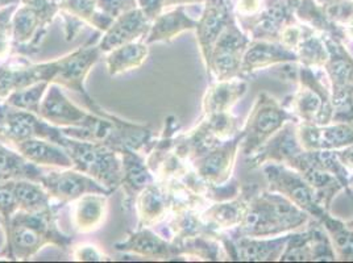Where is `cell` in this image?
<instances>
[{
  "instance_id": "17",
  "label": "cell",
  "mask_w": 353,
  "mask_h": 263,
  "mask_svg": "<svg viewBox=\"0 0 353 263\" xmlns=\"http://www.w3.org/2000/svg\"><path fill=\"white\" fill-rule=\"evenodd\" d=\"M40 117L59 128H86L90 129L99 116L86 112L66 98L61 86L50 83L40 105Z\"/></svg>"
},
{
  "instance_id": "53",
  "label": "cell",
  "mask_w": 353,
  "mask_h": 263,
  "mask_svg": "<svg viewBox=\"0 0 353 263\" xmlns=\"http://www.w3.org/2000/svg\"><path fill=\"white\" fill-rule=\"evenodd\" d=\"M16 1H19V0H0V8L6 7V6H8V4H14Z\"/></svg>"
},
{
  "instance_id": "20",
  "label": "cell",
  "mask_w": 353,
  "mask_h": 263,
  "mask_svg": "<svg viewBox=\"0 0 353 263\" xmlns=\"http://www.w3.org/2000/svg\"><path fill=\"white\" fill-rule=\"evenodd\" d=\"M150 27L152 21L148 20L141 10L133 8L114 20L111 27L104 32L98 46L102 53L107 54L121 45L144 41Z\"/></svg>"
},
{
  "instance_id": "7",
  "label": "cell",
  "mask_w": 353,
  "mask_h": 263,
  "mask_svg": "<svg viewBox=\"0 0 353 263\" xmlns=\"http://www.w3.org/2000/svg\"><path fill=\"white\" fill-rule=\"evenodd\" d=\"M103 53L101 52L98 44H86L72 53L57 59L59 69L54 75L52 83H56L61 88H68L77 92L82 99L88 111L94 115L105 117L108 112L102 109L88 95L85 82L91 69L99 61Z\"/></svg>"
},
{
  "instance_id": "14",
  "label": "cell",
  "mask_w": 353,
  "mask_h": 263,
  "mask_svg": "<svg viewBox=\"0 0 353 263\" xmlns=\"http://www.w3.org/2000/svg\"><path fill=\"white\" fill-rule=\"evenodd\" d=\"M298 123L289 121L277 132L264 147H260L254 154L247 157L248 167L260 169L265 163H281L296 170L305 149L298 138Z\"/></svg>"
},
{
  "instance_id": "1",
  "label": "cell",
  "mask_w": 353,
  "mask_h": 263,
  "mask_svg": "<svg viewBox=\"0 0 353 263\" xmlns=\"http://www.w3.org/2000/svg\"><path fill=\"white\" fill-rule=\"evenodd\" d=\"M311 216L277 192L259 186L252 192L240 225L230 231L234 237H277L305 228Z\"/></svg>"
},
{
  "instance_id": "9",
  "label": "cell",
  "mask_w": 353,
  "mask_h": 263,
  "mask_svg": "<svg viewBox=\"0 0 353 263\" xmlns=\"http://www.w3.org/2000/svg\"><path fill=\"white\" fill-rule=\"evenodd\" d=\"M260 170L268 183V190L285 196L306 211L312 219L318 220L324 212H330L316 203L315 192L309 182L294 169L281 163H265Z\"/></svg>"
},
{
  "instance_id": "55",
  "label": "cell",
  "mask_w": 353,
  "mask_h": 263,
  "mask_svg": "<svg viewBox=\"0 0 353 263\" xmlns=\"http://www.w3.org/2000/svg\"><path fill=\"white\" fill-rule=\"evenodd\" d=\"M348 182H350V186H352L353 187V173L352 174H350V178H348Z\"/></svg>"
},
{
  "instance_id": "52",
  "label": "cell",
  "mask_w": 353,
  "mask_h": 263,
  "mask_svg": "<svg viewBox=\"0 0 353 263\" xmlns=\"http://www.w3.org/2000/svg\"><path fill=\"white\" fill-rule=\"evenodd\" d=\"M343 30H344V34H345V40L353 41V19L343 27Z\"/></svg>"
},
{
  "instance_id": "35",
  "label": "cell",
  "mask_w": 353,
  "mask_h": 263,
  "mask_svg": "<svg viewBox=\"0 0 353 263\" xmlns=\"http://www.w3.org/2000/svg\"><path fill=\"white\" fill-rule=\"evenodd\" d=\"M16 203L19 211L26 212H48L57 211L54 203L45 190L44 186L37 180L30 179H16L14 180Z\"/></svg>"
},
{
  "instance_id": "44",
  "label": "cell",
  "mask_w": 353,
  "mask_h": 263,
  "mask_svg": "<svg viewBox=\"0 0 353 263\" xmlns=\"http://www.w3.org/2000/svg\"><path fill=\"white\" fill-rule=\"evenodd\" d=\"M14 7L10 10L0 11V62L8 59L14 52L12 45V28H11V12Z\"/></svg>"
},
{
  "instance_id": "48",
  "label": "cell",
  "mask_w": 353,
  "mask_h": 263,
  "mask_svg": "<svg viewBox=\"0 0 353 263\" xmlns=\"http://www.w3.org/2000/svg\"><path fill=\"white\" fill-rule=\"evenodd\" d=\"M75 261H83V262H92V261H104L107 257L103 253L94 246V245H81L74 249L72 253Z\"/></svg>"
},
{
  "instance_id": "21",
  "label": "cell",
  "mask_w": 353,
  "mask_h": 263,
  "mask_svg": "<svg viewBox=\"0 0 353 263\" xmlns=\"http://www.w3.org/2000/svg\"><path fill=\"white\" fill-rule=\"evenodd\" d=\"M257 185L245 183L241 185L240 193L230 200L215 202L212 205H208L206 209L201 212L202 219L205 220L208 227L218 232H227L237 228L241 220L245 215L248 208L250 195L256 190Z\"/></svg>"
},
{
  "instance_id": "50",
  "label": "cell",
  "mask_w": 353,
  "mask_h": 263,
  "mask_svg": "<svg viewBox=\"0 0 353 263\" xmlns=\"http://www.w3.org/2000/svg\"><path fill=\"white\" fill-rule=\"evenodd\" d=\"M340 162L347 167V170L351 173L353 171V144L350 147H343L340 150H335Z\"/></svg>"
},
{
  "instance_id": "31",
  "label": "cell",
  "mask_w": 353,
  "mask_h": 263,
  "mask_svg": "<svg viewBox=\"0 0 353 263\" xmlns=\"http://www.w3.org/2000/svg\"><path fill=\"white\" fill-rule=\"evenodd\" d=\"M134 204L139 216L137 228H153L170 213L166 191L162 185H157V182L149 185L141 191L137 195Z\"/></svg>"
},
{
  "instance_id": "5",
  "label": "cell",
  "mask_w": 353,
  "mask_h": 263,
  "mask_svg": "<svg viewBox=\"0 0 353 263\" xmlns=\"http://www.w3.org/2000/svg\"><path fill=\"white\" fill-rule=\"evenodd\" d=\"M289 121L299 123L294 114L276 98L268 92H260L241 128L244 136L240 151L245 157H250Z\"/></svg>"
},
{
  "instance_id": "49",
  "label": "cell",
  "mask_w": 353,
  "mask_h": 263,
  "mask_svg": "<svg viewBox=\"0 0 353 263\" xmlns=\"http://www.w3.org/2000/svg\"><path fill=\"white\" fill-rule=\"evenodd\" d=\"M141 12L145 15L149 21H154L161 15L163 10V0H137Z\"/></svg>"
},
{
  "instance_id": "13",
  "label": "cell",
  "mask_w": 353,
  "mask_h": 263,
  "mask_svg": "<svg viewBox=\"0 0 353 263\" xmlns=\"http://www.w3.org/2000/svg\"><path fill=\"white\" fill-rule=\"evenodd\" d=\"M243 136V132L240 131L235 137L221 143L201 157L192 160V169L194 173L210 186H223L228 183L234 176Z\"/></svg>"
},
{
  "instance_id": "2",
  "label": "cell",
  "mask_w": 353,
  "mask_h": 263,
  "mask_svg": "<svg viewBox=\"0 0 353 263\" xmlns=\"http://www.w3.org/2000/svg\"><path fill=\"white\" fill-rule=\"evenodd\" d=\"M56 212L17 211L6 224L7 245L0 255L15 261H28L49 245L62 250L70 248L73 238L59 231Z\"/></svg>"
},
{
  "instance_id": "37",
  "label": "cell",
  "mask_w": 353,
  "mask_h": 263,
  "mask_svg": "<svg viewBox=\"0 0 353 263\" xmlns=\"http://www.w3.org/2000/svg\"><path fill=\"white\" fill-rule=\"evenodd\" d=\"M318 221L330 237L336 261L353 262V229L347 222L331 216L330 212H324Z\"/></svg>"
},
{
  "instance_id": "4",
  "label": "cell",
  "mask_w": 353,
  "mask_h": 263,
  "mask_svg": "<svg viewBox=\"0 0 353 263\" xmlns=\"http://www.w3.org/2000/svg\"><path fill=\"white\" fill-rule=\"evenodd\" d=\"M299 65V63H298ZM298 88L283 105L294 114L299 123L328 125L332 123L334 104L331 90L324 85L314 69L299 65L296 69Z\"/></svg>"
},
{
  "instance_id": "28",
  "label": "cell",
  "mask_w": 353,
  "mask_h": 263,
  "mask_svg": "<svg viewBox=\"0 0 353 263\" xmlns=\"http://www.w3.org/2000/svg\"><path fill=\"white\" fill-rule=\"evenodd\" d=\"M108 195L88 193L73 202L70 220L77 233H91L103 225L108 208Z\"/></svg>"
},
{
  "instance_id": "22",
  "label": "cell",
  "mask_w": 353,
  "mask_h": 263,
  "mask_svg": "<svg viewBox=\"0 0 353 263\" xmlns=\"http://www.w3.org/2000/svg\"><path fill=\"white\" fill-rule=\"evenodd\" d=\"M298 63L293 50L285 48L280 41L250 40L241 61V78L269 69L276 65Z\"/></svg>"
},
{
  "instance_id": "27",
  "label": "cell",
  "mask_w": 353,
  "mask_h": 263,
  "mask_svg": "<svg viewBox=\"0 0 353 263\" xmlns=\"http://www.w3.org/2000/svg\"><path fill=\"white\" fill-rule=\"evenodd\" d=\"M248 91V82L244 78L212 81L202 99L203 115L232 111L234 105Z\"/></svg>"
},
{
  "instance_id": "11",
  "label": "cell",
  "mask_w": 353,
  "mask_h": 263,
  "mask_svg": "<svg viewBox=\"0 0 353 263\" xmlns=\"http://www.w3.org/2000/svg\"><path fill=\"white\" fill-rule=\"evenodd\" d=\"M59 69L57 59L33 63L26 56H17L0 62V103H4L7 98L21 88L30 87L40 82L52 83Z\"/></svg>"
},
{
  "instance_id": "34",
  "label": "cell",
  "mask_w": 353,
  "mask_h": 263,
  "mask_svg": "<svg viewBox=\"0 0 353 263\" xmlns=\"http://www.w3.org/2000/svg\"><path fill=\"white\" fill-rule=\"evenodd\" d=\"M295 19L322 36L335 37L341 41L345 40L343 27H339L327 17L318 0H299L295 10Z\"/></svg>"
},
{
  "instance_id": "36",
  "label": "cell",
  "mask_w": 353,
  "mask_h": 263,
  "mask_svg": "<svg viewBox=\"0 0 353 263\" xmlns=\"http://www.w3.org/2000/svg\"><path fill=\"white\" fill-rule=\"evenodd\" d=\"M176 245L179 257H194L201 261H228V255L223 248L221 240L211 235H195L178 241H172Z\"/></svg>"
},
{
  "instance_id": "51",
  "label": "cell",
  "mask_w": 353,
  "mask_h": 263,
  "mask_svg": "<svg viewBox=\"0 0 353 263\" xmlns=\"http://www.w3.org/2000/svg\"><path fill=\"white\" fill-rule=\"evenodd\" d=\"M206 0H163L165 7L172 6H186V4H196V3H205Z\"/></svg>"
},
{
  "instance_id": "39",
  "label": "cell",
  "mask_w": 353,
  "mask_h": 263,
  "mask_svg": "<svg viewBox=\"0 0 353 263\" xmlns=\"http://www.w3.org/2000/svg\"><path fill=\"white\" fill-rule=\"evenodd\" d=\"M49 85H50L49 82H40V83L32 85L30 87L17 90L7 98L4 104L10 105L12 108L28 111V112H33V114L39 115L40 105L44 99Z\"/></svg>"
},
{
  "instance_id": "40",
  "label": "cell",
  "mask_w": 353,
  "mask_h": 263,
  "mask_svg": "<svg viewBox=\"0 0 353 263\" xmlns=\"http://www.w3.org/2000/svg\"><path fill=\"white\" fill-rule=\"evenodd\" d=\"M282 262H314V249L309 228L299 233H290L281 255Z\"/></svg>"
},
{
  "instance_id": "32",
  "label": "cell",
  "mask_w": 353,
  "mask_h": 263,
  "mask_svg": "<svg viewBox=\"0 0 353 263\" xmlns=\"http://www.w3.org/2000/svg\"><path fill=\"white\" fill-rule=\"evenodd\" d=\"M44 174L43 167L26 160L16 149L14 150L8 147V144L0 140V182L16 179H30L40 182Z\"/></svg>"
},
{
  "instance_id": "23",
  "label": "cell",
  "mask_w": 353,
  "mask_h": 263,
  "mask_svg": "<svg viewBox=\"0 0 353 263\" xmlns=\"http://www.w3.org/2000/svg\"><path fill=\"white\" fill-rule=\"evenodd\" d=\"M114 248L121 253H131L159 261H172L179 257L176 245L154 233L150 228H137L124 241L117 242Z\"/></svg>"
},
{
  "instance_id": "24",
  "label": "cell",
  "mask_w": 353,
  "mask_h": 263,
  "mask_svg": "<svg viewBox=\"0 0 353 263\" xmlns=\"http://www.w3.org/2000/svg\"><path fill=\"white\" fill-rule=\"evenodd\" d=\"M121 158V189L124 191L123 207L130 211L137 195L147 186L156 182V176L148 166L147 160L134 150H123Z\"/></svg>"
},
{
  "instance_id": "47",
  "label": "cell",
  "mask_w": 353,
  "mask_h": 263,
  "mask_svg": "<svg viewBox=\"0 0 353 263\" xmlns=\"http://www.w3.org/2000/svg\"><path fill=\"white\" fill-rule=\"evenodd\" d=\"M264 6V0H237L234 12H235L237 23H245L252 17L257 15Z\"/></svg>"
},
{
  "instance_id": "46",
  "label": "cell",
  "mask_w": 353,
  "mask_h": 263,
  "mask_svg": "<svg viewBox=\"0 0 353 263\" xmlns=\"http://www.w3.org/2000/svg\"><path fill=\"white\" fill-rule=\"evenodd\" d=\"M133 0H97L98 10L114 20L133 10Z\"/></svg>"
},
{
  "instance_id": "42",
  "label": "cell",
  "mask_w": 353,
  "mask_h": 263,
  "mask_svg": "<svg viewBox=\"0 0 353 263\" xmlns=\"http://www.w3.org/2000/svg\"><path fill=\"white\" fill-rule=\"evenodd\" d=\"M334 104L332 123H345L353 125V87L331 92Z\"/></svg>"
},
{
  "instance_id": "6",
  "label": "cell",
  "mask_w": 353,
  "mask_h": 263,
  "mask_svg": "<svg viewBox=\"0 0 353 263\" xmlns=\"http://www.w3.org/2000/svg\"><path fill=\"white\" fill-rule=\"evenodd\" d=\"M11 19L14 52L21 56H30L40 49L50 23L59 12L52 0H23Z\"/></svg>"
},
{
  "instance_id": "15",
  "label": "cell",
  "mask_w": 353,
  "mask_h": 263,
  "mask_svg": "<svg viewBox=\"0 0 353 263\" xmlns=\"http://www.w3.org/2000/svg\"><path fill=\"white\" fill-rule=\"evenodd\" d=\"M299 0H264L261 11L248 21L239 24L250 40L279 41L282 30L296 21Z\"/></svg>"
},
{
  "instance_id": "54",
  "label": "cell",
  "mask_w": 353,
  "mask_h": 263,
  "mask_svg": "<svg viewBox=\"0 0 353 263\" xmlns=\"http://www.w3.org/2000/svg\"><path fill=\"white\" fill-rule=\"evenodd\" d=\"M352 203H353V199H352ZM347 222V225L351 228V229H353V218L351 220H348V221H345Z\"/></svg>"
},
{
  "instance_id": "33",
  "label": "cell",
  "mask_w": 353,
  "mask_h": 263,
  "mask_svg": "<svg viewBox=\"0 0 353 263\" xmlns=\"http://www.w3.org/2000/svg\"><path fill=\"white\" fill-rule=\"evenodd\" d=\"M149 56V45L144 41H134L121 45L107 53V70L110 76L128 73L141 67Z\"/></svg>"
},
{
  "instance_id": "18",
  "label": "cell",
  "mask_w": 353,
  "mask_h": 263,
  "mask_svg": "<svg viewBox=\"0 0 353 263\" xmlns=\"http://www.w3.org/2000/svg\"><path fill=\"white\" fill-rule=\"evenodd\" d=\"M205 4V11L198 19L195 32L202 61L207 72L214 45L221 36V32L235 17V6L232 0H206Z\"/></svg>"
},
{
  "instance_id": "19",
  "label": "cell",
  "mask_w": 353,
  "mask_h": 263,
  "mask_svg": "<svg viewBox=\"0 0 353 263\" xmlns=\"http://www.w3.org/2000/svg\"><path fill=\"white\" fill-rule=\"evenodd\" d=\"M298 138L305 150H340L353 144V125L331 123L311 125L298 123Z\"/></svg>"
},
{
  "instance_id": "3",
  "label": "cell",
  "mask_w": 353,
  "mask_h": 263,
  "mask_svg": "<svg viewBox=\"0 0 353 263\" xmlns=\"http://www.w3.org/2000/svg\"><path fill=\"white\" fill-rule=\"evenodd\" d=\"M73 161V169L91 176L111 193L121 186V158L118 151L103 144L65 136L61 143Z\"/></svg>"
},
{
  "instance_id": "43",
  "label": "cell",
  "mask_w": 353,
  "mask_h": 263,
  "mask_svg": "<svg viewBox=\"0 0 353 263\" xmlns=\"http://www.w3.org/2000/svg\"><path fill=\"white\" fill-rule=\"evenodd\" d=\"M324 14L339 27H344L353 19V0H318Z\"/></svg>"
},
{
  "instance_id": "45",
  "label": "cell",
  "mask_w": 353,
  "mask_h": 263,
  "mask_svg": "<svg viewBox=\"0 0 353 263\" xmlns=\"http://www.w3.org/2000/svg\"><path fill=\"white\" fill-rule=\"evenodd\" d=\"M17 211L14 180L0 182V218L7 224Z\"/></svg>"
},
{
  "instance_id": "16",
  "label": "cell",
  "mask_w": 353,
  "mask_h": 263,
  "mask_svg": "<svg viewBox=\"0 0 353 263\" xmlns=\"http://www.w3.org/2000/svg\"><path fill=\"white\" fill-rule=\"evenodd\" d=\"M289 235L290 233L277 237H234L224 232L221 241L228 261L274 262L280 261Z\"/></svg>"
},
{
  "instance_id": "12",
  "label": "cell",
  "mask_w": 353,
  "mask_h": 263,
  "mask_svg": "<svg viewBox=\"0 0 353 263\" xmlns=\"http://www.w3.org/2000/svg\"><path fill=\"white\" fill-rule=\"evenodd\" d=\"M40 183L48 191L52 200L57 202L61 207L70 204L88 193L111 195V192L95 179L73 167L45 171Z\"/></svg>"
},
{
  "instance_id": "25",
  "label": "cell",
  "mask_w": 353,
  "mask_h": 263,
  "mask_svg": "<svg viewBox=\"0 0 353 263\" xmlns=\"http://www.w3.org/2000/svg\"><path fill=\"white\" fill-rule=\"evenodd\" d=\"M298 173H301L303 178L309 182L310 186L315 192L316 203L325 211H330L332 200L335 199V196L338 195L339 192L345 191L344 185L339 180L338 176L316 166L312 162L310 150H305Z\"/></svg>"
},
{
  "instance_id": "29",
  "label": "cell",
  "mask_w": 353,
  "mask_h": 263,
  "mask_svg": "<svg viewBox=\"0 0 353 263\" xmlns=\"http://www.w3.org/2000/svg\"><path fill=\"white\" fill-rule=\"evenodd\" d=\"M16 150L28 161L40 167L72 169L73 161L63 147L41 138H32L15 145Z\"/></svg>"
},
{
  "instance_id": "10",
  "label": "cell",
  "mask_w": 353,
  "mask_h": 263,
  "mask_svg": "<svg viewBox=\"0 0 353 263\" xmlns=\"http://www.w3.org/2000/svg\"><path fill=\"white\" fill-rule=\"evenodd\" d=\"M250 37L234 17L214 45L206 73L214 81L241 78V61Z\"/></svg>"
},
{
  "instance_id": "8",
  "label": "cell",
  "mask_w": 353,
  "mask_h": 263,
  "mask_svg": "<svg viewBox=\"0 0 353 263\" xmlns=\"http://www.w3.org/2000/svg\"><path fill=\"white\" fill-rule=\"evenodd\" d=\"M41 138L61 145L65 134L59 127L45 121L37 114L12 108L0 103V140L8 145Z\"/></svg>"
},
{
  "instance_id": "26",
  "label": "cell",
  "mask_w": 353,
  "mask_h": 263,
  "mask_svg": "<svg viewBox=\"0 0 353 263\" xmlns=\"http://www.w3.org/2000/svg\"><path fill=\"white\" fill-rule=\"evenodd\" d=\"M324 41L328 59L323 69L331 83V92L353 87V57L343 44L344 41L330 36H324Z\"/></svg>"
},
{
  "instance_id": "38",
  "label": "cell",
  "mask_w": 353,
  "mask_h": 263,
  "mask_svg": "<svg viewBox=\"0 0 353 263\" xmlns=\"http://www.w3.org/2000/svg\"><path fill=\"white\" fill-rule=\"evenodd\" d=\"M298 63L311 69H323L328 59V49L324 41V36L310 30L294 49Z\"/></svg>"
},
{
  "instance_id": "30",
  "label": "cell",
  "mask_w": 353,
  "mask_h": 263,
  "mask_svg": "<svg viewBox=\"0 0 353 263\" xmlns=\"http://www.w3.org/2000/svg\"><path fill=\"white\" fill-rule=\"evenodd\" d=\"M198 20L186 14V6H178L176 10L159 16L153 23L144 43H172L181 33L195 30Z\"/></svg>"
},
{
  "instance_id": "41",
  "label": "cell",
  "mask_w": 353,
  "mask_h": 263,
  "mask_svg": "<svg viewBox=\"0 0 353 263\" xmlns=\"http://www.w3.org/2000/svg\"><path fill=\"white\" fill-rule=\"evenodd\" d=\"M201 120L210 133L221 143L235 137L241 131L239 127V120L232 114V111L203 115Z\"/></svg>"
}]
</instances>
